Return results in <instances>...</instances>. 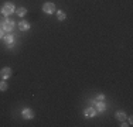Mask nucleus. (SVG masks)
I'll list each match as a JSON object with an SVG mask.
<instances>
[{
	"mask_svg": "<svg viewBox=\"0 0 133 127\" xmlns=\"http://www.w3.org/2000/svg\"><path fill=\"white\" fill-rule=\"evenodd\" d=\"M95 104H96V110L98 112H105L106 110V106L103 102H95Z\"/></svg>",
	"mask_w": 133,
	"mask_h": 127,
	"instance_id": "nucleus-9",
	"label": "nucleus"
},
{
	"mask_svg": "<svg viewBox=\"0 0 133 127\" xmlns=\"http://www.w3.org/2000/svg\"><path fill=\"white\" fill-rule=\"evenodd\" d=\"M4 36H3V28H0V38H3Z\"/></svg>",
	"mask_w": 133,
	"mask_h": 127,
	"instance_id": "nucleus-15",
	"label": "nucleus"
},
{
	"mask_svg": "<svg viewBox=\"0 0 133 127\" xmlns=\"http://www.w3.org/2000/svg\"><path fill=\"white\" fill-rule=\"evenodd\" d=\"M18 28H20L21 31H28L30 30V23H28V21H20V23H18Z\"/></svg>",
	"mask_w": 133,
	"mask_h": 127,
	"instance_id": "nucleus-7",
	"label": "nucleus"
},
{
	"mask_svg": "<svg viewBox=\"0 0 133 127\" xmlns=\"http://www.w3.org/2000/svg\"><path fill=\"white\" fill-rule=\"evenodd\" d=\"M84 114H85V117H94L96 114V109L95 107H88V109H85Z\"/></svg>",
	"mask_w": 133,
	"mask_h": 127,
	"instance_id": "nucleus-6",
	"label": "nucleus"
},
{
	"mask_svg": "<svg viewBox=\"0 0 133 127\" xmlns=\"http://www.w3.org/2000/svg\"><path fill=\"white\" fill-rule=\"evenodd\" d=\"M3 40H4V43L7 44V45H11V44L14 43V37L10 36V34H9V36H4V37H3Z\"/></svg>",
	"mask_w": 133,
	"mask_h": 127,
	"instance_id": "nucleus-10",
	"label": "nucleus"
},
{
	"mask_svg": "<svg viewBox=\"0 0 133 127\" xmlns=\"http://www.w3.org/2000/svg\"><path fill=\"white\" fill-rule=\"evenodd\" d=\"M14 27V23L11 20H6L4 23H3V31H7V33H10L11 30H13Z\"/></svg>",
	"mask_w": 133,
	"mask_h": 127,
	"instance_id": "nucleus-5",
	"label": "nucleus"
},
{
	"mask_svg": "<svg viewBox=\"0 0 133 127\" xmlns=\"http://www.w3.org/2000/svg\"><path fill=\"white\" fill-rule=\"evenodd\" d=\"M103 100H105V96H103V95H98L95 102H103Z\"/></svg>",
	"mask_w": 133,
	"mask_h": 127,
	"instance_id": "nucleus-14",
	"label": "nucleus"
},
{
	"mask_svg": "<svg viewBox=\"0 0 133 127\" xmlns=\"http://www.w3.org/2000/svg\"><path fill=\"white\" fill-rule=\"evenodd\" d=\"M57 17H58V20H65V17H66V16H65V13L64 11H62V10H58V11H57Z\"/></svg>",
	"mask_w": 133,
	"mask_h": 127,
	"instance_id": "nucleus-12",
	"label": "nucleus"
},
{
	"mask_svg": "<svg viewBox=\"0 0 133 127\" xmlns=\"http://www.w3.org/2000/svg\"><path fill=\"white\" fill-rule=\"evenodd\" d=\"M11 76V68H3L0 71V78L2 79H9Z\"/></svg>",
	"mask_w": 133,
	"mask_h": 127,
	"instance_id": "nucleus-4",
	"label": "nucleus"
},
{
	"mask_svg": "<svg viewBox=\"0 0 133 127\" xmlns=\"http://www.w3.org/2000/svg\"><path fill=\"white\" fill-rule=\"evenodd\" d=\"M7 83H6V82L4 81H2V82H0V92H4V90H7Z\"/></svg>",
	"mask_w": 133,
	"mask_h": 127,
	"instance_id": "nucleus-13",
	"label": "nucleus"
},
{
	"mask_svg": "<svg viewBox=\"0 0 133 127\" xmlns=\"http://www.w3.org/2000/svg\"><path fill=\"white\" fill-rule=\"evenodd\" d=\"M16 11V7L14 4H11V3H6V4H3L2 7V14L3 16H10L11 13Z\"/></svg>",
	"mask_w": 133,
	"mask_h": 127,
	"instance_id": "nucleus-1",
	"label": "nucleus"
},
{
	"mask_svg": "<svg viewBox=\"0 0 133 127\" xmlns=\"http://www.w3.org/2000/svg\"><path fill=\"white\" fill-rule=\"evenodd\" d=\"M43 11L47 13V14H52V13L55 11V4H54V3H44Z\"/></svg>",
	"mask_w": 133,
	"mask_h": 127,
	"instance_id": "nucleus-2",
	"label": "nucleus"
},
{
	"mask_svg": "<svg viewBox=\"0 0 133 127\" xmlns=\"http://www.w3.org/2000/svg\"><path fill=\"white\" fill-rule=\"evenodd\" d=\"M115 117L119 120V122H125L126 120V113L122 112V110H118V112L115 113Z\"/></svg>",
	"mask_w": 133,
	"mask_h": 127,
	"instance_id": "nucleus-8",
	"label": "nucleus"
},
{
	"mask_svg": "<svg viewBox=\"0 0 133 127\" xmlns=\"http://www.w3.org/2000/svg\"><path fill=\"white\" fill-rule=\"evenodd\" d=\"M16 13H17L18 17H24V16H26V13H27V9L26 7H18L17 10H16Z\"/></svg>",
	"mask_w": 133,
	"mask_h": 127,
	"instance_id": "nucleus-11",
	"label": "nucleus"
},
{
	"mask_svg": "<svg viewBox=\"0 0 133 127\" xmlns=\"http://www.w3.org/2000/svg\"><path fill=\"white\" fill-rule=\"evenodd\" d=\"M21 116H23V119H27V120H31L34 119V112L31 109H23V112H21Z\"/></svg>",
	"mask_w": 133,
	"mask_h": 127,
	"instance_id": "nucleus-3",
	"label": "nucleus"
}]
</instances>
